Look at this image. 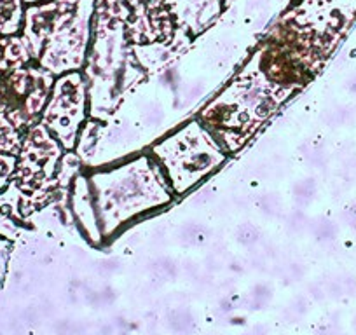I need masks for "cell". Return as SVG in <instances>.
Returning <instances> with one entry per match:
<instances>
[{"label": "cell", "instance_id": "1", "mask_svg": "<svg viewBox=\"0 0 356 335\" xmlns=\"http://www.w3.org/2000/svg\"><path fill=\"white\" fill-rule=\"evenodd\" d=\"M97 0H46L25 9L22 37L30 56L53 75L86 65Z\"/></svg>", "mask_w": 356, "mask_h": 335}, {"label": "cell", "instance_id": "2", "mask_svg": "<svg viewBox=\"0 0 356 335\" xmlns=\"http://www.w3.org/2000/svg\"><path fill=\"white\" fill-rule=\"evenodd\" d=\"M129 9L121 0H97L93 16V35L88 51L86 86L91 100L93 117L104 119L115 107L121 88L131 84L128 70H142L133 44L128 39Z\"/></svg>", "mask_w": 356, "mask_h": 335}, {"label": "cell", "instance_id": "3", "mask_svg": "<svg viewBox=\"0 0 356 335\" xmlns=\"http://www.w3.org/2000/svg\"><path fill=\"white\" fill-rule=\"evenodd\" d=\"M95 229L111 234L135 215L171 201V189L163 168L152 157H140L128 166L91 179Z\"/></svg>", "mask_w": 356, "mask_h": 335}, {"label": "cell", "instance_id": "4", "mask_svg": "<svg viewBox=\"0 0 356 335\" xmlns=\"http://www.w3.org/2000/svg\"><path fill=\"white\" fill-rule=\"evenodd\" d=\"M152 152L173 193L178 194L196 186L225 161L224 147L200 122L187 124L154 147Z\"/></svg>", "mask_w": 356, "mask_h": 335}, {"label": "cell", "instance_id": "5", "mask_svg": "<svg viewBox=\"0 0 356 335\" xmlns=\"http://www.w3.org/2000/svg\"><path fill=\"white\" fill-rule=\"evenodd\" d=\"M61 149V143L42 122L32 126L23 135L18 164L11 182L22 190V213L26 220L29 215L54 193Z\"/></svg>", "mask_w": 356, "mask_h": 335}, {"label": "cell", "instance_id": "6", "mask_svg": "<svg viewBox=\"0 0 356 335\" xmlns=\"http://www.w3.org/2000/svg\"><path fill=\"white\" fill-rule=\"evenodd\" d=\"M54 86V75L37 65L0 75V112L8 115L19 131L39 124Z\"/></svg>", "mask_w": 356, "mask_h": 335}, {"label": "cell", "instance_id": "7", "mask_svg": "<svg viewBox=\"0 0 356 335\" xmlns=\"http://www.w3.org/2000/svg\"><path fill=\"white\" fill-rule=\"evenodd\" d=\"M86 91L88 86L81 72H68L54 81L40 122L63 149L72 150L77 143L81 124L86 119Z\"/></svg>", "mask_w": 356, "mask_h": 335}, {"label": "cell", "instance_id": "8", "mask_svg": "<svg viewBox=\"0 0 356 335\" xmlns=\"http://www.w3.org/2000/svg\"><path fill=\"white\" fill-rule=\"evenodd\" d=\"M128 6V39L135 46L168 42L175 35V25L164 0H121Z\"/></svg>", "mask_w": 356, "mask_h": 335}, {"label": "cell", "instance_id": "9", "mask_svg": "<svg viewBox=\"0 0 356 335\" xmlns=\"http://www.w3.org/2000/svg\"><path fill=\"white\" fill-rule=\"evenodd\" d=\"M224 0H164L175 28L189 37L203 33L224 11Z\"/></svg>", "mask_w": 356, "mask_h": 335}, {"label": "cell", "instance_id": "10", "mask_svg": "<svg viewBox=\"0 0 356 335\" xmlns=\"http://www.w3.org/2000/svg\"><path fill=\"white\" fill-rule=\"evenodd\" d=\"M22 196L15 182L0 193V236L11 241L25 232L26 218L22 213Z\"/></svg>", "mask_w": 356, "mask_h": 335}, {"label": "cell", "instance_id": "11", "mask_svg": "<svg viewBox=\"0 0 356 335\" xmlns=\"http://www.w3.org/2000/svg\"><path fill=\"white\" fill-rule=\"evenodd\" d=\"M33 63L29 46L22 35L0 37V75Z\"/></svg>", "mask_w": 356, "mask_h": 335}, {"label": "cell", "instance_id": "12", "mask_svg": "<svg viewBox=\"0 0 356 335\" xmlns=\"http://www.w3.org/2000/svg\"><path fill=\"white\" fill-rule=\"evenodd\" d=\"M25 19L23 0H0V37L18 35Z\"/></svg>", "mask_w": 356, "mask_h": 335}, {"label": "cell", "instance_id": "13", "mask_svg": "<svg viewBox=\"0 0 356 335\" xmlns=\"http://www.w3.org/2000/svg\"><path fill=\"white\" fill-rule=\"evenodd\" d=\"M23 135H25V133L19 131V129L13 124L11 119L0 112V152L18 156L23 143Z\"/></svg>", "mask_w": 356, "mask_h": 335}, {"label": "cell", "instance_id": "14", "mask_svg": "<svg viewBox=\"0 0 356 335\" xmlns=\"http://www.w3.org/2000/svg\"><path fill=\"white\" fill-rule=\"evenodd\" d=\"M16 164H18V156L0 152V193L8 189L11 183L16 172Z\"/></svg>", "mask_w": 356, "mask_h": 335}, {"label": "cell", "instance_id": "15", "mask_svg": "<svg viewBox=\"0 0 356 335\" xmlns=\"http://www.w3.org/2000/svg\"><path fill=\"white\" fill-rule=\"evenodd\" d=\"M11 250H13L11 239H6V238H2V236H0V279L4 278L6 265H8L9 255H11Z\"/></svg>", "mask_w": 356, "mask_h": 335}, {"label": "cell", "instance_id": "16", "mask_svg": "<svg viewBox=\"0 0 356 335\" xmlns=\"http://www.w3.org/2000/svg\"><path fill=\"white\" fill-rule=\"evenodd\" d=\"M25 4L32 6V4H40V2H46V0H23Z\"/></svg>", "mask_w": 356, "mask_h": 335}, {"label": "cell", "instance_id": "17", "mask_svg": "<svg viewBox=\"0 0 356 335\" xmlns=\"http://www.w3.org/2000/svg\"><path fill=\"white\" fill-rule=\"evenodd\" d=\"M353 82H355V84H351V86H349V88H351L353 93H356V79H355V81H353Z\"/></svg>", "mask_w": 356, "mask_h": 335}, {"label": "cell", "instance_id": "18", "mask_svg": "<svg viewBox=\"0 0 356 335\" xmlns=\"http://www.w3.org/2000/svg\"><path fill=\"white\" fill-rule=\"evenodd\" d=\"M224 2H225V6H227V4H231L232 0H224Z\"/></svg>", "mask_w": 356, "mask_h": 335}]
</instances>
